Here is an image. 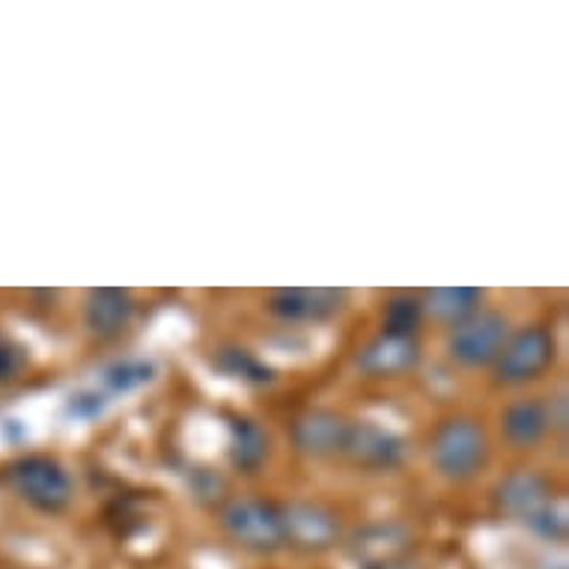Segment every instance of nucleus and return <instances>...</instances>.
<instances>
[{
    "label": "nucleus",
    "instance_id": "obj_1",
    "mask_svg": "<svg viewBox=\"0 0 569 569\" xmlns=\"http://www.w3.org/2000/svg\"><path fill=\"white\" fill-rule=\"evenodd\" d=\"M486 459V436L475 420H448L432 439V462L441 475L471 477Z\"/></svg>",
    "mask_w": 569,
    "mask_h": 569
},
{
    "label": "nucleus",
    "instance_id": "obj_2",
    "mask_svg": "<svg viewBox=\"0 0 569 569\" xmlns=\"http://www.w3.org/2000/svg\"><path fill=\"white\" fill-rule=\"evenodd\" d=\"M10 480L19 489V495H24L30 505L46 510V513L63 510L69 505V498H72V480H69L63 466L54 462V459H21V462L10 468Z\"/></svg>",
    "mask_w": 569,
    "mask_h": 569
},
{
    "label": "nucleus",
    "instance_id": "obj_3",
    "mask_svg": "<svg viewBox=\"0 0 569 569\" xmlns=\"http://www.w3.org/2000/svg\"><path fill=\"white\" fill-rule=\"evenodd\" d=\"M555 358V340L546 328H525L513 340H507L501 355L495 358V373L505 385L531 382L551 365Z\"/></svg>",
    "mask_w": 569,
    "mask_h": 569
},
{
    "label": "nucleus",
    "instance_id": "obj_4",
    "mask_svg": "<svg viewBox=\"0 0 569 569\" xmlns=\"http://www.w3.org/2000/svg\"><path fill=\"white\" fill-rule=\"evenodd\" d=\"M507 319L498 313H475V317L457 322L450 331V355L468 367H480L495 361L507 343Z\"/></svg>",
    "mask_w": 569,
    "mask_h": 569
},
{
    "label": "nucleus",
    "instance_id": "obj_5",
    "mask_svg": "<svg viewBox=\"0 0 569 569\" xmlns=\"http://www.w3.org/2000/svg\"><path fill=\"white\" fill-rule=\"evenodd\" d=\"M224 528L253 551H274L283 542L280 510L262 501H233L224 510Z\"/></svg>",
    "mask_w": 569,
    "mask_h": 569
},
{
    "label": "nucleus",
    "instance_id": "obj_6",
    "mask_svg": "<svg viewBox=\"0 0 569 569\" xmlns=\"http://www.w3.org/2000/svg\"><path fill=\"white\" fill-rule=\"evenodd\" d=\"M343 453L358 466L391 468L400 462L402 441L376 423H355L346 430Z\"/></svg>",
    "mask_w": 569,
    "mask_h": 569
},
{
    "label": "nucleus",
    "instance_id": "obj_7",
    "mask_svg": "<svg viewBox=\"0 0 569 569\" xmlns=\"http://www.w3.org/2000/svg\"><path fill=\"white\" fill-rule=\"evenodd\" d=\"M343 305V292L340 290H308V287H292V290H278L271 296V310L280 319H292V322H319V319L335 317Z\"/></svg>",
    "mask_w": 569,
    "mask_h": 569
},
{
    "label": "nucleus",
    "instance_id": "obj_8",
    "mask_svg": "<svg viewBox=\"0 0 569 569\" xmlns=\"http://www.w3.org/2000/svg\"><path fill=\"white\" fill-rule=\"evenodd\" d=\"M346 430L349 423H343L331 411H308L296 420L292 441L308 457H331V453H343Z\"/></svg>",
    "mask_w": 569,
    "mask_h": 569
},
{
    "label": "nucleus",
    "instance_id": "obj_9",
    "mask_svg": "<svg viewBox=\"0 0 569 569\" xmlns=\"http://www.w3.org/2000/svg\"><path fill=\"white\" fill-rule=\"evenodd\" d=\"M283 522V542L290 540L301 549H326L337 540V519L322 507L296 505L280 513Z\"/></svg>",
    "mask_w": 569,
    "mask_h": 569
},
{
    "label": "nucleus",
    "instance_id": "obj_10",
    "mask_svg": "<svg viewBox=\"0 0 569 569\" xmlns=\"http://www.w3.org/2000/svg\"><path fill=\"white\" fill-rule=\"evenodd\" d=\"M415 365H418V346H415L411 337L382 335L367 346L361 358H358V367L373 376L402 373V370H411Z\"/></svg>",
    "mask_w": 569,
    "mask_h": 569
},
{
    "label": "nucleus",
    "instance_id": "obj_11",
    "mask_svg": "<svg viewBox=\"0 0 569 569\" xmlns=\"http://www.w3.org/2000/svg\"><path fill=\"white\" fill-rule=\"evenodd\" d=\"M131 296L117 287H102V290L90 292L87 299V326L93 328L96 335H117L126 322L131 319Z\"/></svg>",
    "mask_w": 569,
    "mask_h": 569
},
{
    "label": "nucleus",
    "instance_id": "obj_12",
    "mask_svg": "<svg viewBox=\"0 0 569 569\" xmlns=\"http://www.w3.org/2000/svg\"><path fill=\"white\" fill-rule=\"evenodd\" d=\"M546 483H542L540 477L531 475V471H519V475L507 477L501 489H498V501L505 507L507 513L522 516L531 522L533 516L540 513L542 507L549 505V498H546Z\"/></svg>",
    "mask_w": 569,
    "mask_h": 569
},
{
    "label": "nucleus",
    "instance_id": "obj_13",
    "mask_svg": "<svg viewBox=\"0 0 569 569\" xmlns=\"http://www.w3.org/2000/svg\"><path fill=\"white\" fill-rule=\"evenodd\" d=\"M549 427V411L542 409L537 400H522L510 406L505 415V436L519 448H531L542 439V432Z\"/></svg>",
    "mask_w": 569,
    "mask_h": 569
},
{
    "label": "nucleus",
    "instance_id": "obj_14",
    "mask_svg": "<svg viewBox=\"0 0 569 569\" xmlns=\"http://www.w3.org/2000/svg\"><path fill=\"white\" fill-rule=\"evenodd\" d=\"M480 301H483V292L475 290V287H436V290L427 292V310L436 319H445L453 326L475 317Z\"/></svg>",
    "mask_w": 569,
    "mask_h": 569
},
{
    "label": "nucleus",
    "instance_id": "obj_15",
    "mask_svg": "<svg viewBox=\"0 0 569 569\" xmlns=\"http://www.w3.org/2000/svg\"><path fill=\"white\" fill-rule=\"evenodd\" d=\"M233 462L242 468H253L266 457V436L251 420H236L233 423Z\"/></svg>",
    "mask_w": 569,
    "mask_h": 569
},
{
    "label": "nucleus",
    "instance_id": "obj_16",
    "mask_svg": "<svg viewBox=\"0 0 569 569\" xmlns=\"http://www.w3.org/2000/svg\"><path fill=\"white\" fill-rule=\"evenodd\" d=\"M420 322V305L415 299H393L385 317V335L411 337Z\"/></svg>",
    "mask_w": 569,
    "mask_h": 569
},
{
    "label": "nucleus",
    "instance_id": "obj_17",
    "mask_svg": "<svg viewBox=\"0 0 569 569\" xmlns=\"http://www.w3.org/2000/svg\"><path fill=\"white\" fill-rule=\"evenodd\" d=\"M150 367L134 365V367H120V370H113L111 373V385L113 388H131V385H140L150 379Z\"/></svg>",
    "mask_w": 569,
    "mask_h": 569
},
{
    "label": "nucleus",
    "instance_id": "obj_18",
    "mask_svg": "<svg viewBox=\"0 0 569 569\" xmlns=\"http://www.w3.org/2000/svg\"><path fill=\"white\" fill-rule=\"evenodd\" d=\"M227 358H233L236 367L233 373H244V379H257V382H262V379H269V373H262L260 365H253L251 358L244 352H230Z\"/></svg>",
    "mask_w": 569,
    "mask_h": 569
},
{
    "label": "nucleus",
    "instance_id": "obj_19",
    "mask_svg": "<svg viewBox=\"0 0 569 569\" xmlns=\"http://www.w3.org/2000/svg\"><path fill=\"white\" fill-rule=\"evenodd\" d=\"M367 569H402V567H397V563H370Z\"/></svg>",
    "mask_w": 569,
    "mask_h": 569
}]
</instances>
